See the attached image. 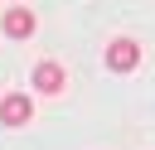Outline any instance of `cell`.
<instances>
[{
    "label": "cell",
    "mask_w": 155,
    "mask_h": 150,
    "mask_svg": "<svg viewBox=\"0 0 155 150\" xmlns=\"http://www.w3.org/2000/svg\"><path fill=\"white\" fill-rule=\"evenodd\" d=\"M34 29H39V15H34L29 5H19V0L0 15V34L15 39V44H19V39H34Z\"/></svg>",
    "instance_id": "obj_1"
},
{
    "label": "cell",
    "mask_w": 155,
    "mask_h": 150,
    "mask_svg": "<svg viewBox=\"0 0 155 150\" xmlns=\"http://www.w3.org/2000/svg\"><path fill=\"white\" fill-rule=\"evenodd\" d=\"M136 63H140V44L136 39H111L107 44V68L111 73H131Z\"/></svg>",
    "instance_id": "obj_4"
},
{
    "label": "cell",
    "mask_w": 155,
    "mask_h": 150,
    "mask_svg": "<svg viewBox=\"0 0 155 150\" xmlns=\"http://www.w3.org/2000/svg\"><path fill=\"white\" fill-rule=\"evenodd\" d=\"M29 121H34V97L29 92H5L0 97V126L5 131H19Z\"/></svg>",
    "instance_id": "obj_2"
},
{
    "label": "cell",
    "mask_w": 155,
    "mask_h": 150,
    "mask_svg": "<svg viewBox=\"0 0 155 150\" xmlns=\"http://www.w3.org/2000/svg\"><path fill=\"white\" fill-rule=\"evenodd\" d=\"M29 87H34V92H44V97H58V92L68 87V73H63V63H53V58L34 63V73H29Z\"/></svg>",
    "instance_id": "obj_3"
}]
</instances>
